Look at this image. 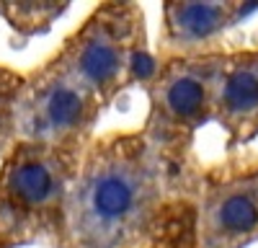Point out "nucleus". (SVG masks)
<instances>
[{
  "label": "nucleus",
  "instance_id": "nucleus-1",
  "mask_svg": "<svg viewBox=\"0 0 258 248\" xmlns=\"http://www.w3.org/2000/svg\"><path fill=\"white\" fill-rule=\"evenodd\" d=\"M199 181L194 158L142 130L96 135L70 189L62 248H197Z\"/></svg>",
  "mask_w": 258,
  "mask_h": 248
},
{
  "label": "nucleus",
  "instance_id": "nucleus-2",
  "mask_svg": "<svg viewBox=\"0 0 258 248\" xmlns=\"http://www.w3.org/2000/svg\"><path fill=\"white\" fill-rule=\"evenodd\" d=\"M80 158L36 142H13L0 155V240L8 248H62Z\"/></svg>",
  "mask_w": 258,
  "mask_h": 248
},
{
  "label": "nucleus",
  "instance_id": "nucleus-3",
  "mask_svg": "<svg viewBox=\"0 0 258 248\" xmlns=\"http://www.w3.org/2000/svg\"><path fill=\"white\" fill-rule=\"evenodd\" d=\"M52 59L109 109L124 91L145 83L155 68L142 6H96L62 39Z\"/></svg>",
  "mask_w": 258,
  "mask_h": 248
},
{
  "label": "nucleus",
  "instance_id": "nucleus-4",
  "mask_svg": "<svg viewBox=\"0 0 258 248\" xmlns=\"http://www.w3.org/2000/svg\"><path fill=\"white\" fill-rule=\"evenodd\" d=\"M220 57L222 49L163 57L142 83L147 116L140 130L168 153L194 158V140L212 121Z\"/></svg>",
  "mask_w": 258,
  "mask_h": 248
},
{
  "label": "nucleus",
  "instance_id": "nucleus-5",
  "mask_svg": "<svg viewBox=\"0 0 258 248\" xmlns=\"http://www.w3.org/2000/svg\"><path fill=\"white\" fill-rule=\"evenodd\" d=\"M106 106L49 57L24 73V91L16 114V142L83 153L96 140Z\"/></svg>",
  "mask_w": 258,
  "mask_h": 248
},
{
  "label": "nucleus",
  "instance_id": "nucleus-6",
  "mask_svg": "<svg viewBox=\"0 0 258 248\" xmlns=\"http://www.w3.org/2000/svg\"><path fill=\"white\" fill-rule=\"evenodd\" d=\"M197 248H248L258 240V165L202 173Z\"/></svg>",
  "mask_w": 258,
  "mask_h": 248
},
{
  "label": "nucleus",
  "instance_id": "nucleus-7",
  "mask_svg": "<svg viewBox=\"0 0 258 248\" xmlns=\"http://www.w3.org/2000/svg\"><path fill=\"white\" fill-rule=\"evenodd\" d=\"M255 6L238 0H165L160 6L158 59L212 52L222 34L240 24Z\"/></svg>",
  "mask_w": 258,
  "mask_h": 248
},
{
  "label": "nucleus",
  "instance_id": "nucleus-8",
  "mask_svg": "<svg viewBox=\"0 0 258 248\" xmlns=\"http://www.w3.org/2000/svg\"><path fill=\"white\" fill-rule=\"evenodd\" d=\"M212 121L225 132L227 150L258 137V47L222 49Z\"/></svg>",
  "mask_w": 258,
  "mask_h": 248
},
{
  "label": "nucleus",
  "instance_id": "nucleus-9",
  "mask_svg": "<svg viewBox=\"0 0 258 248\" xmlns=\"http://www.w3.org/2000/svg\"><path fill=\"white\" fill-rule=\"evenodd\" d=\"M68 0H0V18L18 39L47 34L68 13Z\"/></svg>",
  "mask_w": 258,
  "mask_h": 248
},
{
  "label": "nucleus",
  "instance_id": "nucleus-10",
  "mask_svg": "<svg viewBox=\"0 0 258 248\" xmlns=\"http://www.w3.org/2000/svg\"><path fill=\"white\" fill-rule=\"evenodd\" d=\"M24 91V73L0 65V155L16 142V114Z\"/></svg>",
  "mask_w": 258,
  "mask_h": 248
},
{
  "label": "nucleus",
  "instance_id": "nucleus-11",
  "mask_svg": "<svg viewBox=\"0 0 258 248\" xmlns=\"http://www.w3.org/2000/svg\"><path fill=\"white\" fill-rule=\"evenodd\" d=\"M0 248H8V245H6V243H3V240H0Z\"/></svg>",
  "mask_w": 258,
  "mask_h": 248
}]
</instances>
